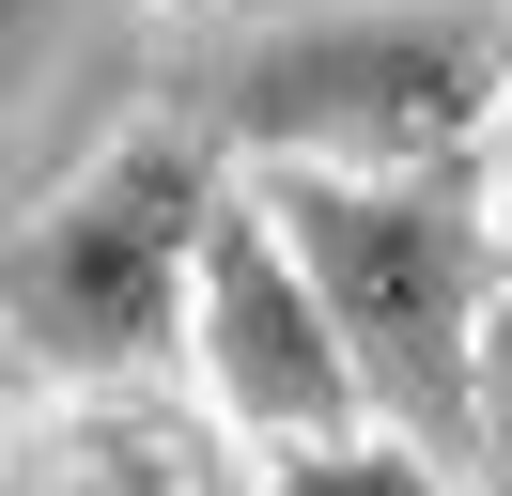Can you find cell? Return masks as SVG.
I'll return each mask as SVG.
<instances>
[{"label": "cell", "mask_w": 512, "mask_h": 496, "mask_svg": "<svg viewBox=\"0 0 512 496\" xmlns=\"http://www.w3.org/2000/svg\"><path fill=\"white\" fill-rule=\"evenodd\" d=\"M249 202L295 233L373 419L419 434L435 465L497 450V155L481 171H264Z\"/></svg>", "instance_id": "cell-1"}, {"label": "cell", "mask_w": 512, "mask_h": 496, "mask_svg": "<svg viewBox=\"0 0 512 496\" xmlns=\"http://www.w3.org/2000/svg\"><path fill=\"white\" fill-rule=\"evenodd\" d=\"M187 124L264 171H481L512 140V47L481 0H342L218 47Z\"/></svg>", "instance_id": "cell-2"}, {"label": "cell", "mask_w": 512, "mask_h": 496, "mask_svg": "<svg viewBox=\"0 0 512 496\" xmlns=\"http://www.w3.org/2000/svg\"><path fill=\"white\" fill-rule=\"evenodd\" d=\"M218 217H233V186H218V140H202L187 109L125 124L94 171H63L16 217V248H0L16 372H32V388H125V372L187 357Z\"/></svg>", "instance_id": "cell-3"}, {"label": "cell", "mask_w": 512, "mask_h": 496, "mask_svg": "<svg viewBox=\"0 0 512 496\" xmlns=\"http://www.w3.org/2000/svg\"><path fill=\"white\" fill-rule=\"evenodd\" d=\"M187 372H202V403H218L249 450H342V434H388L373 388H357V357H342V326H326V295H311V264H295V233L249 202V186H233L218 248H202Z\"/></svg>", "instance_id": "cell-4"}, {"label": "cell", "mask_w": 512, "mask_h": 496, "mask_svg": "<svg viewBox=\"0 0 512 496\" xmlns=\"http://www.w3.org/2000/svg\"><path fill=\"white\" fill-rule=\"evenodd\" d=\"M264 496H450L419 434H342V450H264Z\"/></svg>", "instance_id": "cell-5"}, {"label": "cell", "mask_w": 512, "mask_h": 496, "mask_svg": "<svg viewBox=\"0 0 512 496\" xmlns=\"http://www.w3.org/2000/svg\"><path fill=\"white\" fill-rule=\"evenodd\" d=\"M497 434H512V140H497Z\"/></svg>", "instance_id": "cell-6"}]
</instances>
